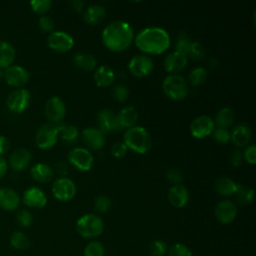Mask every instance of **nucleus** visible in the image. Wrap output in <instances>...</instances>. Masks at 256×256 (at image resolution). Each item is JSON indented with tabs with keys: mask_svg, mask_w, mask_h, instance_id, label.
Segmentation results:
<instances>
[{
	"mask_svg": "<svg viewBox=\"0 0 256 256\" xmlns=\"http://www.w3.org/2000/svg\"><path fill=\"white\" fill-rule=\"evenodd\" d=\"M9 147H10L9 140L5 136L0 135V155L5 154L9 150Z\"/></svg>",
	"mask_w": 256,
	"mask_h": 256,
	"instance_id": "864d4df0",
	"label": "nucleus"
},
{
	"mask_svg": "<svg viewBox=\"0 0 256 256\" xmlns=\"http://www.w3.org/2000/svg\"><path fill=\"white\" fill-rule=\"evenodd\" d=\"M38 26L40 28V30L44 33H52L54 31V27H55V24H54V21L51 17L49 16H41L38 20Z\"/></svg>",
	"mask_w": 256,
	"mask_h": 256,
	"instance_id": "a18cd8bd",
	"label": "nucleus"
},
{
	"mask_svg": "<svg viewBox=\"0 0 256 256\" xmlns=\"http://www.w3.org/2000/svg\"><path fill=\"white\" fill-rule=\"evenodd\" d=\"M242 156H243V159L247 163L254 165L256 163V147H255V145L250 144V145L246 146Z\"/></svg>",
	"mask_w": 256,
	"mask_h": 256,
	"instance_id": "09e8293b",
	"label": "nucleus"
},
{
	"mask_svg": "<svg viewBox=\"0 0 256 256\" xmlns=\"http://www.w3.org/2000/svg\"><path fill=\"white\" fill-rule=\"evenodd\" d=\"M106 16V10L102 5L94 4L90 5L85 9L83 13L84 21L89 25H98L100 24Z\"/></svg>",
	"mask_w": 256,
	"mask_h": 256,
	"instance_id": "a878e982",
	"label": "nucleus"
},
{
	"mask_svg": "<svg viewBox=\"0 0 256 256\" xmlns=\"http://www.w3.org/2000/svg\"><path fill=\"white\" fill-rule=\"evenodd\" d=\"M166 178L174 185L181 184V182L183 181V174L177 168H169L166 171Z\"/></svg>",
	"mask_w": 256,
	"mask_h": 256,
	"instance_id": "de8ad7c7",
	"label": "nucleus"
},
{
	"mask_svg": "<svg viewBox=\"0 0 256 256\" xmlns=\"http://www.w3.org/2000/svg\"><path fill=\"white\" fill-rule=\"evenodd\" d=\"M234 119H235V115L233 110L229 107H223L218 110V112L216 113L215 119L213 120L215 125H217V127L227 129L233 124Z\"/></svg>",
	"mask_w": 256,
	"mask_h": 256,
	"instance_id": "7c9ffc66",
	"label": "nucleus"
},
{
	"mask_svg": "<svg viewBox=\"0 0 256 256\" xmlns=\"http://www.w3.org/2000/svg\"><path fill=\"white\" fill-rule=\"evenodd\" d=\"M134 31L131 25L122 20H116L102 31L101 39L104 46L112 52H122L130 47L134 41Z\"/></svg>",
	"mask_w": 256,
	"mask_h": 256,
	"instance_id": "f257e3e1",
	"label": "nucleus"
},
{
	"mask_svg": "<svg viewBox=\"0 0 256 256\" xmlns=\"http://www.w3.org/2000/svg\"><path fill=\"white\" fill-rule=\"evenodd\" d=\"M189 200V192L183 184H175L168 191V201L175 208H183Z\"/></svg>",
	"mask_w": 256,
	"mask_h": 256,
	"instance_id": "aec40b11",
	"label": "nucleus"
},
{
	"mask_svg": "<svg viewBox=\"0 0 256 256\" xmlns=\"http://www.w3.org/2000/svg\"><path fill=\"white\" fill-rule=\"evenodd\" d=\"M116 117V123L119 130L129 129L133 126H136V122L138 120V112L133 106H125L123 107Z\"/></svg>",
	"mask_w": 256,
	"mask_h": 256,
	"instance_id": "a211bd4d",
	"label": "nucleus"
},
{
	"mask_svg": "<svg viewBox=\"0 0 256 256\" xmlns=\"http://www.w3.org/2000/svg\"><path fill=\"white\" fill-rule=\"evenodd\" d=\"M3 74H4V71L2 68H0V78L3 76Z\"/></svg>",
	"mask_w": 256,
	"mask_h": 256,
	"instance_id": "4d7b16f0",
	"label": "nucleus"
},
{
	"mask_svg": "<svg viewBox=\"0 0 256 256\" xmlns=\"http://www.w3.org/2000/svg\"><path fill=\"white\" fill-rule=\"evenodd\" d=\"M14 47L6 41H0V68L4 69L11 66V64L14 61Z\"/></svg>",
	"mask_w": 256,
	"mask_h": 256,
	"instance_id": "c756f323",
	"label": "nucleus"
},
{
	"mask_svg": "<svg viewBox=\"0 0 256 256\" xmlns=\"http://www.w3.org/2000/svg\"><path fill=\"white\" fill-rule=\"evenodd\" d=\"M53 196L62 202L70 201L74 198L77 188L74 181L68 177H59L52 183Z\"/></svg>",
	"mask_w": 256,
	"mask_h": 256,
	"instance_id": "6e6552de",
	"label": "nucleus"
},
{
	"mask_svg": "<svg viewBox=\"0 0 256 256\" xmlns=\"http://www.w3.org/2000/svg\"><path fill=\"white\" fill-rule=\"evenodd\" d=\"M47 44L53 51L64 53L72 49L74 46V39L65 31H53L48 35Z\"/></svg>",
	"mask_w": 256,
	"mask_h": 256,
	"instance_id": "f8f14e48",
	"label": "nucleus"
},
{
	"mask_svg": "<svg viewBox=\"0 0 256 256\" xmlns=\"http://www.w3.org/2000/svg\"><path fill=\"white\" fill-rule=\"evenodd\" d=\"M169 256H192L191 250L182 243H176L169 248Z\"/></svg>",
	"mask_w": 256,
	"mask_h": 256,
	"instance_id": "c03bdc74",
	"label": "nucleus"
},
{
	"mask_svg": "<svg viewBox=\"0 0 256 256\" xmlns=\"http://www.w3.org/2000/svg\"><path fill=\"white\" fill-rule=\"evenodd\" d=\"M6 82L14 87L25 85L29 80L28 71L19 65H11L6 68L3 74Z\"/></svg>",
	"mask_w": 256,
	"mask_h": 256,
	"instance_id": "2eb2a0df",
	"label": "nucleus"
},
{
	"mask_svg": "<svg viewBox=\"0 0 256 256\" xmlns=\"http://www.w3.org/2000/svg\"><path fill=\"white\" fill-rule=\"evenodd\" d=\"M68 171H69V168L65 161L61 160L56 164V172L60 177H66L68 174Z\"/></svg>",
	"mask_w": 256,
	"mask_h": 256,
	"instance_id": "603ef678",
	"label": "nucleus"
},
{
	"mask_svg": "<svg viewBox=\"0 0 256 256\" xmlns=\"http://www.w3.org/2000/svg\"><path fill=\"white\" fill-rule=\"evenodd\" d=\"M23 202L28 207L43 208L47 204V197L40 188L30 187L23 194Z\"/></svg>",
	"mask_w": 256,
	"mask_h": 256,
	"instance_id": "6ab92c4d",
	"label": "nucleus"
},
{
	"mask_svg": "<svg viewBox=\"0 0 256 256\" xmlns=\"http://www.w3.org/2000/svg\"><path fill=\"white\" fill-rule=\"evenodd\" d=\"M204 54H205V50L202 44L197 41H192L189 51L187 53V57L193 60H200L204 57Z\"/></svg>",
	"mask_w": 256,
	"mask_h": 256,
	"instance_id": "58836bf2",
	"label": "nucleus"
},
{
	"mask_svg": "<svg viewBox=\"0 0 256 256\" xmlns=\"http://www.w3.org/2000/svg\"><path fill=\"white\" fill-rule=\"evenodd\" d=\"M70 5L72 7L73 10H75L76 12H81L84 8V5L85 3L83 1H79V0H75V1H72L70 2Z\"/></svg>",
	"mask_w": 256,
	"mask_h": 256,
	"instance_id": "5fc2aeb1",
	"label": "nucleus"
},
{
	"mask_svg": "<svg viewBox=\"0 0 256 256\" xmlns=\"http://www.w3.org/2000/svg\"><path fill=\"white\" fill-rule=\"evenodd\" d=\"M136 47L145 55H159L170 47L171 39L168 32L160 27H147L134 37Z\"/></svg>",
	"mask_w": 256,
	"mask_h": 256,
	"instance_id": "f03ea898",
	"label": "nucleus"
},
{
	"mask_svg": "<svg viewBox=\"0 0 256 256\" xmlns=\"http://www.w3.org/2000/svg\"><path fill=\"white\" fill-rule=\"evenodd\" d=\"M74 65L83 71H93L97 66V59L91 53L78 52L73 56Z\"/></svg>",
	"mask_w": 256,
	"mask_h": 256,
	"instance_id": "cd10ccee",
	"label": "nucleus"
},
{
	"mask_svg": "<svg viewBox=\"0 0 256 256\" xmlns=\"http://www.w3.org/2000/svg\"><path fill=\"white\" fill-rule=\"evenodd\" d=\"M94 82L98 87L106 88L113 84L115 80V73L112 68L106 65H102L98 67L93 75Z\"/></svg>",
	"mask_w": 256,
	"mask_h": 256,
	"instance_id": "393cba45",
	"label": "nucleus"
},
{
	"mask_svg": "<svg viewBox=\"0 0 256 256\" xmlns=\"http://www.w3.org/2000/svg\"><path fill=\"white\" fill-rule=\"evenodd\" d=\"M84 144L92 150H100L105 144V134L96 127H87L81 133Z\"/></svg>",
	"mask_w": 256,
	"mask_h": 256,
	"instance_id": "dca6fc26",
	"label": "nucleus"
},
{
	"mask_svg": "<svg viewBox=\"0 0 256 256\" xmlns=\"http://www.w3.org/2000/svg\"><path fill=\"white\" fill-rule=\"evenodd\" d=\"M191 43H192V40L190 39V37L186 33L182 32L178 36V40L176 42V50L175 51H178L180 53H183V54L187 55V53L189 51V48L191 46Z\"/></svg>",
	"mask_w": 256,
	"mask_h": 256,
	"instance_id": "c9c22d12",
	"label": "nucleus"
},
{
	"mask_svg": "<svg viewBox=\"0 0 256 256\" xmlns=\"http://www.w3.org/2000/svg\"><path fill=\"white\" fill-rule=\"evenodd\" d=\"M123 143L127 149L137 154H145L151 149L152 139L146 128L142 126H133L125 131L123 135Z\"/></svg>",
	"mask_w": 256,
	"mask_h": 256,
	"instance_id": "7ed1b4c3",
	"label": "nucleus"
},
{
	"mask_svg": "<svg viewBox=\"0 0 256 256\" xmlns=\"http://www.w3.org/2000/svg\"><path fill=\"white\" fill-rule=\"evenodd\" d=\"M111 199L106 195H100L94 200V208L99 213H106L111 207Z\"/></svg>",
	"mask_w": 256,
	"mask_h": 256,
	"instance_id": "4c0bfd02",
	"label": "nucleus"
},
{
	"mask_svg": "<svg viewBox=\"0 0 256 256\" xmlns=\"http://www.w3.org/2000/svg\"><path fill=\"white\" fill-rule=\"evenodd\" d=\"M31 160V153L29 150L25 148H18L12 152L9 158L10 166L16 170L21 171L24 170L30 163Z\"/></svg>",
	"mask_w": 256,
	"mask_h": 256,
	"instance_id": "b1692460",
	"label": "nucleus"
},
{
	"mask_svg": "<svg viewBox=\"0 0 256 256\" xmlns=\"http://www.w3.org/2000/svg\"><path fill=\"white\" fill-rule=\"evenodd\" d=\"M127 147L123 142H116L112 147H111V155L115 158H121L126 155L127 153Z\"/></svg>",
	"mask_w": 256,
	"mask_h": 256,
	"instance_id": "8fccbe9b",
	"label": "nucleus"
},
{
	"mask_svg": "<svg viewBox=\"0 0 256 256\" xmlns=\"http://www.w3.org/2000/svg\"><path fill=\"white\" fill-rule=\"evenodd\" d=\"M59 136L66 143H74L78 139L79 131L76 126L63 125L60 130Z\"/></svg>",
	"mask_w": 256,
	"mask_h": 256,
	"instance_id": "f704fd0d",
	"label": "nucleus"
},
{
	"mask_svg": "<svg viewBox=\"0 0 256 256\" xmlns=\"http://www.w3.org/2000/svg\"><path fill=\"white\" fill-rule=\"evenodd\" d=\"M190 133L197 139H203L211 135L215 129L214 120L208 115H200L190 123Z\"/></svg>",
	"mask_w": 256,
	"mask_h": 256,
	"instance_id": "1a4fd4ad",
	"label": "nucleus"
},
{
	"mask_svg": "<svg viewBox=\"0 0 256 256\" xmlns=\"http://www.w3.org/2000/svg\"><path fill=\"white\" fill-rule=\"evenodd\" d=\"M153 60L150 56L145 54L133 56L128 63L129 72L135 77H145L153 70Z\"/></svg>",
	"mask_w": 256,
	"mask_h": 256,
	"instance_id": "9d476101",
	"label": "nucleus"
},
{
	"mask_svg": "<svg viewBox=\"0 0 256 256\" xmlns=\"http://www.w3.org/2000/svg\"><path fill=\"white\" fill-rule=\"evenodd\" d=\"M16 220H17L18 225L26 228L32 224L33 216L31 214V212L28 211L27 209H21L16 214Z\"/></svg>",
	"mask_w": 256,
	"mask_h": 256,
	"instance_id": "a19ab883",
	"label": "nucleus"
},
{
	"mask_svg": "<svg viewBox=\"0 0 256 256\" xmlns=\"http://www.w3.org/2000/svg\"><path fill=\"white\" fill-rule=\"evenodd\" d=\"M44 114L51 123H60L66 115L65 102L58 96H52L45 103Z\"/></svg>",
	"mask_w": 256,
	"mask_h": 256,
	"instance_id": "9b49d317",
	"label": "nucleus"
},
{
	"mask_svg": "<svg viewBox=\"0 0 256 256\" xmlns=\"http://www.w3.org/2000/svg\"><path fill=\"white\" fill-rule=\"evenodd\" d=\"M167 249L168 246L163 240H155L149 245V252L152 256H163Z\"/></svg>",
	"mask_w": 256,
	"mask_h": 256,
	"instance_id": "37998d69",
	"label": "nucleus"
},
{
	"mask_svg": "<svg viewBox=\"0 0 256 256\" xmlns=\"http://www.w3.org/2000/svg\"><path fill=\"white\" fill-rule=\"evenodd\" d=\"M7 168H8L7 162L5 161V159L3 157L0 156V178H2L6 174Z\"/></svg>",
	"mask_w": 256,
	"mask_h": 256,
	"instance_id": "6e6d98bb",
	"label": "nucleus"
},
{
	"mask_svg": "<svg viewBox=\"0 0 256 256\" xmlns=\"http://www.w3.org/2000/svg\"><path fill=\"white\" fill-rule=\"evenodd\" d=\"M77 232L84 238H96L104 231V222L96 214H85L76 222Z\"/></svg>",
	"mask_w": 256,
	"mask_h": 256,
	"instance_id": "20e7f679",
	"label": "nucleus"
},
{
	"mask_svg": "<svg viewBox=\"0 0 256 256\" xmlns=\"http://www.w3.org/2000/svg\"><path fill=\"white\" fill-rule=\"evenodd\" d=\"M238 184L229 177H219L214 184L215 191L223 197H230L235 195Z\"/></svg>",
	"mask_w": 256,
	"mask_h": 256,
	"instance_id": "c85d7f7f",
	"label": "nucleus"
},
{
	"mask_svg": "<svg viewBox=\"0 0 256 256\" xmlns=\"http://www.w3.org/2000/svg\"><path fill=\"white\" fill-rule=\"evenodd\" d=\"M231 134V140L233 144L239 148L248 146L250 140H251V129L248 125L244 123H240L234 127Z\"/></svg>",
	"mask_w": 256,
	"mask_h": 256,
	"instance_id": "412c9836",
	"label": "nucleus"
},
{
	"mask_svg": "<svg viewBox=\"0 0 256 256\" xmlns=\"http://www.w3.org/2000/svg\"><path fill=\"white\" fill-rule=\"evenodd\" d=\"M68 161L79 171H89L93 167L94 157L91 152L83 147H75L71 149L67 155Z\"/></svg>",
	"mask_w": 256,
	"mask_h": 256,
	"instance_id": "0eeeda50",
	"label": "nucleus"
},
{
	"mask_svg": "<svg viewBox=\"0 0 256 256\" xmlns=\"http://www.w3.org/2000/svg\"><path fill=\"white\" fill-rule=\"evenodd\" d=\"M98 120V129H100L104 134L110 131H119L116 117L112 110L110 109H102L97 114Z\"/></svg>",
	"mask_w": 256,
	"mask_h": 256,
	"instance_id": "5701e85b",
	"label": "nucleus"
},
{
	"mask_svg": "<svg viewBox=\"0 0 256 256\" xmlns=\"http://www.w3.org/2000/svg\"><path fill=\"white\" fill-rule=\"evenodd\" d=\"M237 207L231 200H221L215 206V216L222 224L232 223L237 216Z\"/></svg>",
	"mask_w": 256,
	"mask_h": 256,
	"instance_id": "4468645a",
	"label": "nucleus"
},
{
	"mask_svg": "<svg viewBox=\"0 0 256 256\" xmlns=\"http://www.w3.org/2000/svg\"><path fill=\"white\" fill-rule=\"evenodd\" d=\"M10 245L16 250H25L30 247L31 241L25 233L15 231L10 236Z\"/></svg>",
	"mask_w": 256,
	"mask_h": 256,
	"instance_id": "2f4dec72",
	"label": "nucleus"
},
{
	"mask_svg": "<svg viewBox=\"0 0 256 256\" xmlns=\"http://www.w3.org/2000/svg\"><path fill=\"white\" fill-rule=\"evenodd\" d=\"M112 96L113 98L120 103H123L127 100L129 96V91L126 86L124 85H117L112 90Z\"/></svg>",
	"mask_w": 256,
	"mask_h": 256,
	"instance_id": "49530a36",
	"label": "nucleus"
},
{
	"mask_svg": "<svg viewBox=\"0 0 256 256\" xmlns=\"http://www.w3.org/2000/svg\"><path fill=\"white\" fill-rule=\"evenodd\" d=\"M32 178L39 183H48L54 177V171L48 164L37 163L30 170Z\"/></svg>",
	"mask_w": 256,
	"mask_h": 256,
	"instance_id": "bb28decb",
	"label": "nucleus"
},
{
	"mask_svg": "<svg viewBox=\"0 0 256 256\" xmlns=\"http://www.w3.org/2000/svg\"><path fill=\"white\" fill-rule=\"evenodd\" d=\"M30 5L33 11L37 14H45L50 10L52 2L50 0H32Z\"/></svg>",
	"mask_w": 256,
	"mask_h": 256,
	"instance_id": "79ce46f5",
	"label": "nucleus"
},
{
	"mask_svg": "<svg viewBox=\"0 0 256 256\" xmlns=\"http://www.w3.org/2000/svg\"><path fill=\"white\" fill-rule=\"evenodd\" d=\"M31 101L30 92L26 89H16L13 90L11 93H9L6 104L9 110L15 112V113H21L24 110L27 109Z\"/></svg>",
	"mask_w": 256,
	"mask_h": 256,
	"instance_id": "ddd939ff",
	"label": "nucleus"
},
{
	"mask_svg": "<svg viewBox=\"0 0 256 256\" xmlns=\"http://www.w3.org/2000/svg\"><path fill=\"white\" fill-rule=\"evenodd\" d=\"M64 124L61 123H45L41 125L35 134V143L42 150L52 148L59 137L60 130Z\"/></svg>",
	"mask_w": 256,
	"mask_h": 256,
	"instance_id": "423d86ee",
	"label": "nucleus"
},
{
	"mask_svg": "<svg viewBox=\"0 0 256 256\" xmlns=\"http://www.w3.org/2000/svg\"><path fill=\"white\" fill-rule=\"evenodd\" d=\"M229 160H230V163H231L232 166L239 167L242 164V161H243V156H242L241 151L240 150L232 151L231 154H230Z\"/></svg>",
	"mask_w": 256,
	"mask_h": 256,
	"instance_id": "3c124183",
	"label": "nucleus"
},
{
	"mask_svg": "<svg viewBox=\"0 0 256 256\" xmlns=\"http://www.w3.org/2000/svg\"><path fill=\"white\" fill-rule=\"evenodd\" d=\"M207 77H208V73L205 68L195 67L189 73L188 80L193 87H199L205 83V81L207 80Z\"/></svg>",
	"mask_w": 256,
	"mask_h": 256,
	"instance_id": "473e14b6",
	"label": "nucleus"
},
{
	"mask_svg": "<svg viewBox=\"0 0 256 256\" xmlns=\"http://www.w3.org/2000/svg\"><path fill=\"white\" fill-rule=\"evenodd\" d=\"M213 138L216 142L220 144H227L231 140V134L230 131L226 128H221V127H215L213 133Z\"/></svg>",
	"mask_w": 256,
	"mask_h": 256,
	"instance_id": "ea45409f",
	"label": "nucleus"
},
{
	"mask_svg": "<svg viewBox=\"0 0 256 256\" xmlns=\"http://www.w3.org/2000/svg\"><path fill=\"white\" fill-rule=\"evenodd\" d=\"M84 256H104V247L99 241H92L84 249Z\"/></svg>",
	"mask_w": 256,
	"mask_h": 256,
	"instance_id": "e433bc0d",
	"label": "nucleus"
},
{
	"mask_svg": "<svg viewBox=\"0 0 256 256\" xmlns=\"http://www.w3.org/2000/svg\"><path fill=\"white\" fill-rule=\"evenodd\" d=\"M235 195L239 203L243 205H247V204H250L254 199V190L252 188H248L238 184Z\"/></svg>",
	"mask_w": 256,
	"mask_h": 256,
	"instance_id": "72a5a7b5",
	"label": "nucleus"
},
{
	"mask_svg": "<svg viewBox=\"0 0 256 256\" xmlns=\"http://www.w3.org/2000/svg\"><path fill=\"white\" fill-rule=\"evenodd\" d=\"M20 197L11 188H0V208L6 211H14L19 207Z\"/></svg>",
	"mask_w": 256,
	"mask_h": 256,
	"instance_id": "4be33fe9",
	"label": "nucleus"
},
{
	"mask_svg": "<svg viewBox=\"0 0 256 256\" xmlns=\"http://www.w3.org/2000/svg\"><path fill=\"white\" fill-rule=\"evenodd\" d=\"M188 63L187 55L178 51H173L165 56L163 66L166 72L171 74H177L181 72Z\"/></svg>",
	"mask_w": 256,
	"mask_h": 256,
	"instance_id": "f3484780",
	"label": "nucleus"
},
{
	"mask_svg": "<svg viewBox=\"0 0 256 256\" xmlns=\"http://www.w3.org/2000/svg\"><path fill=\"white\" fill-rule=\"evenodd\" d=\"M162 89L164 94L174 101L183 100L188 94L187 82L178 74H170L166 76L162 84Z\"/></svg>",
	"mask_w": 256,
	"mask_h": 256,
	"instance_id": "39448f33",
	"label": "nucleus"
}]
</instances>
